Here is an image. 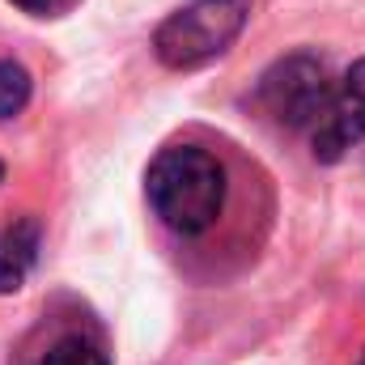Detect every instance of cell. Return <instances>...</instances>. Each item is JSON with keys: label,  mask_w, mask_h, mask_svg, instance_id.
<instances>
[{"label": "cell", "mask_w": 365, "mask_h": 365, "mask_svg": "<svg viewBox=\"0 0 365 365\" xmlns=\"http://www.w3.org/2000/svg\"><path fill=\"white\" fill-rule=\"evenodd\" d=\"M247 17H251V0H191L158 26L153 51L175 73L200 68L234 47Z\"/></svg>", "instance_id": "7a4b0ae2"}, {"label": "cell", "mask_w": 365, "mask_h": 365, "mask_svg": "<svg viewBox=\"0 0 365 365\" xmlns=\"http://www.w3.org/2000/svg\"><path fill=\"white\" fill-rule=\"evenodd\" d=\"M0 182H4V162H0Z\"/></svg>", "instance_id": "9c48e42d"}, {"label": "cell", "mask_w": 365, "mask_h": 365, "mask_svg": "<svg viewBox=\"0 0 365 365\" xmlns=\"http://www.w3.org/2000/svg\"><path fill=\"white\" fill-rule=\"evenodd\" d=\"M145 195L166 230L200 238L225 208V166L200 145H170L149 162Z\"/></svg>", "instance_id": "6da1fadb"}, {"label": "cell", "mask_w": 365, "mask_h": 365, "mask_svg": "<svg viewBox=\"0 0 365 365\" xmlns=\"http://www.w3.org/2000/svg\"><path fill=\"white\" fill-rule=\"evenodd\" d=\"M38 242H43V230L30 217L13 221L0 234V293H17L26 284V276L34 272V259H38Z\"/></svg>", "instance_id": "5b68a950"}, {"label": "cell", "mask_w": 365, "mask_h": 365, "mask_svg": "<svg viewBox=\"0 0 365 365\" xmlns=\"http://www.w3.org/2000/svg\"><path fill=\"white\" fill-rule=\"evenodd\" d=\"M365 140V60H357L340 81L323 110V119L310 128V145L319 162H340L353 145Z\"/></svg>", "instance_id": "277c9868"}, {"label": "cell", "mask_w": 365, "mask_h": 365, "mask_svg": "<svg viewBox=\"0 0 365 365\" xmlns=\"http://www.w3.org/2000/svg\"><path fill=\"white\" fill-rule=\"evenodd\" d=\"M361 365H365V353H361Z\"/></svg>", "instance_id": "30bf717a"}, {"label": "cell", "mask_w": 365, "mask_h": 365, "mask_svg": "<svg viewBox=\"0 0 365 365\" xmlns=\"http://www.w3.org/2000/svg\"><path fill=\"white\" fill-rule=\"evenodd\" d=\"M17 9H26V13H56V9H64L68 0H13Z\"/></svg>", "instance_id": "ba28073f"}, {"label": "cell", "mask_w": 365, "mask_h": 365, "mask_svg": "<svg viewBox=\"0 0 365 365\" xmlns=\"http://www.w3.org/2000/svg\"><path fill=\"white\" fill-rule=\"evenodd\" d=\"M34 365H110V357H106L102 340L90 336V331H60V336L38 353Z\"/></svg>", "instance_id": "8992f818"}, {"label": "cell", "mask_w": 365, "mask_h": 365, "mask_svg": "<svg viewBox=\"0 0 365 365\" xmlns=\"http://www.w3.org/2000/svg\"><path fill=\"white\" fill-rule=\"evenodd\" d=\"M331 93H336V81H331L327 64L319 56H310V51H293V56L276 60L259 77L255 102L272 123L302 132V128H314L323 119Z\"/></svg>", "instance_id": "3957f363"}, {"label": "cell", "mask_w": 365, "mask_h": 365, "mask_svg": "<svg viewBox=\"0 0 365 365\" xmlns=\"http://www.w3.org/2000/svg\"><path fill=\"white\" fill-rule=\"evenodd\" d=\"M30 102V73L17 60H0V119L21 115Z\"/></svg>", "instance_id": "52a82bcc"}]
</instances>
